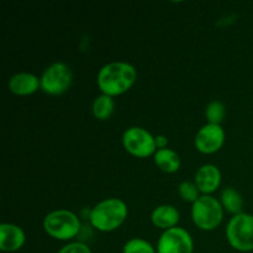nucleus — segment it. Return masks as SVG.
Returning <instances> with one entry per match:
<instances>
[{
    "label": "nucleus",
    "instance_id": "1",
    "mask_svg": "<svg viewBox=\"0 0 253 253\" xmlns=\"http://www.w3.org/2000/svg\"><path fill=\"white\" fill-rule=\"evenodd\" d=\"M137 79V71L128 62L114 61L99 69L96 83L101 94L118 96L130 90Z\"/></svg>",
    "mask_w": 253,
    "mask_h": 253
},
{
    "label": "nucleus",
    "instance_id": "2",
    "mask_svg": "<svg viewBox=\"0 0 253 253\" xmlns=\"http://www.w3.org/2000/svg\"><path fill=\"white\" fill-rule=\"evenodd\" d=\"M128 215V208L119 198H106L91 208L89 221L94 229L101 232H111L125 222Z\"/></svg>",
    "mask_w": 253,
    "mask_h": 253
},
{
    "label": "nucleus",
    "instance_id": "3",
    "mask_svg": "<svg viewBox=\"0 0 253 253\" xmlns=\"http://www.w3.org/2000/svg\"><path fill=\"white\" fill-rule=\"evenodd\" d=\"M43 229L52 239L69 241L78 236L82 224L76 212L67 209H58L48 212L44 216Z\"/></svg>",
    "mask_w": 253,
    "mask_h": 253
},
{
    "label": "nucleus",
    "instance_id": "4",
    "mask_svg": "<svg viewBox=\"0 0 253 253\" xmlns=\"http://www.w3.org/2000/svg\"><path fill=\"white\" fill-rule=\"evenodd\" d=\"M192 219L195 226L204 231H212L220 226L224 219V208L212 195H200L192 205Z\"/></svg>",
    "mask_w": 253,
    "mask_h": 253
},
{
    "label": "nucleus",
    "instance_id": "5",
    "mask_svg": "<svg viewBox=\"0 0 253 253\" xmlns=\"http://www.w3.org/2000/svg\"><path fill=\"white\" fill-rule=\"evenodd\" d=\"M226 239L236 251H253V215L247 212L234 215L227 224Z\"/></svg>",
    "mask_w": 253,
    "mask_h": 253
},
{
    "label": "nucleus",
    "instance_id": "6",
    "mask_svg": "<svg viewBox=\"0 0 253 253\" xmlns=\"http://www.w3.org/2000/svg\"><path fill=\"white\" fill-rule=\"evenodd\" d=\"M41 89L49 95H61L66 93L73 82V72L64 62H54L49 64L42 73Z\"/></svg>",
    "mask_w": 253,
    "mask_h": 253
},
{
    "label": "nucleus",
    "instance_id": "7",
    "mask_svg": "<svg viewBox=\"0 0 253 253\" xmlns=\"http://www.w3.org/2000/svg\"><path fill=\"white\" fill-rule=\"evenodd\" d=\"M123 145L130 155L138 158L150 157L157 151L155 136L140 126L126 128L123 133Z\"/></svg>",
    "mask_w": 253,
    "mask_h": 253
},
{
    "label": "nucleus",
    "instance_id": "8",
    "mask_svg": "<svg viewBox=\"0 0 253 253\" xmlns=\"http://www.w3.org/2000/svg\"><path fill=\"white\" fill-rule=\"evenodd\" d=\"M157 253H193L194 241L184 227L165 230L157 241Z\"/></svg>",
    "mask_w": 253,
    "mask_h": 253
},
{
    "label": "nucleus",
    "instance_id": "9",
    "mask_svg": "<svg viewBox=\"0 0 253 253\" xmlns=\"http://www.w3.org/2000/svg\"><path fill=\"white\" fill-rule=\"evenodd\" d=\"M225 136V130L221 125L207 123L198 130L195 135V148L205 155H211L224 146Z\"/></svg>",
    "mask_w": 253,
    "mask_h": 253
},
{
    "label": "nucleus",
    "instance_id": "10",
    "mask_svg": "<svg viewBox=\"0 0 253 253\" xmlns=\"http://www.w3.org/2000/svg\"><path fill=\"white\" fill-rule=\"evenodd\" d=\"M221 172H220L219 167L212 163H207L198 168L194 182L202 194L211 195V193L217 190V188L221 184Z\"/></svg>",
    "mask_w": 253,
    "mask_h": 253
},
{
    "label": "nucleus",
    "instance_id": "11",
    "mask_svg": "<svg viewBox=\"0 0 253 253\" xmlns=\"http://www.w3.org/2000/svg\"><path fill=\"white\" fill-rule=\"evenodd\" d=\"M26 241L24 230L15 224L4 222L0 225V250L2 252H16Z\"/></svg>",
    "mask_w": 253,
    "mask_h": 253
},
{
    "label": "nucleus",
    "instance_id": "12",
    "mask_svg": "<svg viewBox=\"0 0 253 253\" xmlns=\"http://www.w3.org/2000/svg\"><path fill=\"white\" fill-rule=\"evenodd\" d=\"M7 85L10 91L15 95L26 96L36 93L41 88V81L36 74L30 72H19L10 77Z\"/></svg>",
    "mask_w": 253,
    "mask_h": 253
},
{
    "label": "nucleus",
    "instance_id": "13",
    "mask_svg": "<svg viewBox=\"0 0 253 253\" xmlns=\"http://www.w3.org/2000/svg\"><path fill=\"white\" fill-rule=\"evenodd\" d=\"M180 214L174 205L162 204L158 205L153 209L151 214V221L158 229H162L163 231L172 227L178 226Z\"/></svg>",
    "mask_w": 253,
    "mask_h": 253
},
{
    "label": "nucleus",
    "instance_id": "14",
    "mask_svg": "<svg viewBox=\"0 0 253 253\" xmlns=\"http://www.w3.org/2000/svg\"><path fill=\"white\" fill-rule=\"evenodd\" d=\"M153 161L161 170L166 173H175L180 168V157L172 148L157 150L153 155Z\"/></svg>",
    "mask_w": 253,
    "mask_h": 253
},
{
    "label": "nucleus",
    "instance_id": "15",
    "mask_svg": "<svg viewBox=\"0 0 253 253\" xmlns=\"http://www.w3.org/2000/svg\"><path fill=\"white\" fill-rule=\"evenodd\" d=\"M220 203H221L224 210L232 215L241 214L244 208V198L237 192L235 188L226 187L222 189L220 194Z\"/></svg>",
    "mask_w": 253,
    "mask_h": 253
},
{
    "label": "nucleus",
    "instance_id": "16",
    "mask_svg": "<svg viewBox=\"0 0 253 253\" xmlns=\"http://www.w3.org/2000/svg\"><path fill=\"white\" fill-rule=\"evenodd\" d=\"M114 109H115L114 98L110 95H106V94H100L99 96H96L93 101V105H91L93 115L99 120H108L113 115Z\"/></svg>",
    "mask_w": 253,
    "mask_h": 253
},
{
    "label": "nucleus",
    "instance_id": "17",
    "mask_svg": "<svg viewBox=\"0 0 253 253\" xmlns=\"http://www.w3.org/2000/svg\"><path fill=\"white\" fill-rule=\"evenodd\" d=\"M226 116V106L220 100H212L205 108V118L208 124L221 125L222 120Z\"/></svg>",
    "mask_w": 253,
    "mask_h": 253
},
{
    "label": "nucleus",
    "instance_id": "18",
    "mask_svg": "<svg viewBox=\"0 0 253 253\" xmlns=\"http://www.w3.org/2000/svg\"><path fill=\"white\" fill-rule=\"evenodd\" d=\"M123 253H157V250L146 240L133 237L124 245Z\"/></svg>",
    "mask_w": 253,
    "mask_h": 253
},
{
    "label": "nucleus",
    "instance_id": "19",
    "mask_svg": "<svg viewBox=\"0 0 253 253\" xmlns=\"http://www.w3.org/2000/svg\"><path fill=\"white\" fill-rule=\"evenodd\" d=\"M178 194L182 198L184 202L187 203H195L200 197V190L197 187L195 182H190V180H183L179 185H178Z\"/></svg>",
    "mask_w": 253,
    "mask_h": 253
},
{
    "label": "nucleus",
    "instance_id": "20",
    "mask_svg": "<svg viewBox=\"0 0 253 253\" xmlns=\"http://www.w3.org/2000/svg\"><path fill=\"white\" fill-rule=\"evenodd\" d=\"M57 253H91V250L84 242L74 241L64 245Z\"/></svg>",
    "mask_w": 253,
    "mask_h": 253
},
{
    "label": "nucleus",
    "instance_id": "21",
    "mask_svg": "<svg viewBox=\"0 0 253 253\" xmlns=\"http://www.w3.org/2000/svg\"><path fill=\"white\" fill-rule=\"evenodd\" d=\"M155 140H156V146H157V150L168 148V137L166 135L155 136Z\"/></svg>",
    "mask_w": 253,
    "mask_h": 253
}]
</instances>
